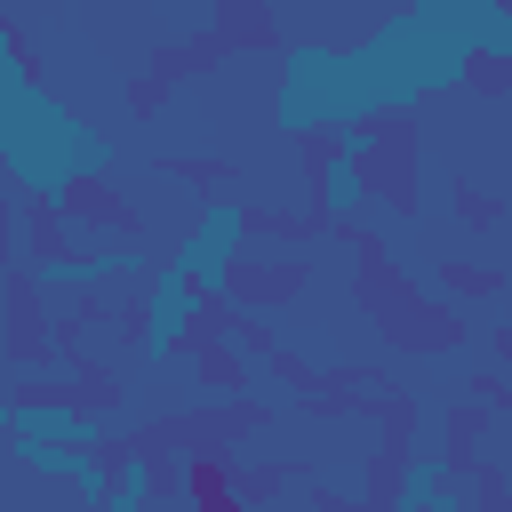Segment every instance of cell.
<instances>
[{"instance_id": "6da1fadb", "label": "cell", "mask_w": 512, "mask_h": 512, "mask_svg": "<svg viewBox=\"0 0 512 512\" xmlns=\"http://www.w3.org/2000/svg\"><path fill=\"white\" fill-rule=\"evenodd\" d=\"M352 120H392L384 80L368 64V48H328V40H296L280 56V88H272V128L280 136H328Z\"/></svg>"}, {"instance_id": "7a4b0ae2", "label": "cell", "mask_w": 512, "mask_h": 512, "mask_svg": "<svg viewBox=\"0 0 512 512\" xmlns=\"http://www.w3.org/2000/svg\"><path fill=\"white\" fill-rule=\"evenodd\" d=\"M248 232H256V224H248V200L208 192V200H200V216L184 224V240H176L168 256H176V264H184V272H192L208 296H224V280H232V264H240Z\"/></svg>"}, {"instance_id": "3957f363", "label": "cell", "mask_w": 512, "mask_h": 512, "mask_svg": "<svg viewBox=\"0 0 512 512\" xmlns=\"http://www.w3.org/2000/svg\"><path fill=\"white\" fill-rule=\"evenodd\" d=\"M8 424H16V400H8V392H0V440H8Z\"/></svg>"}]
</instances>
